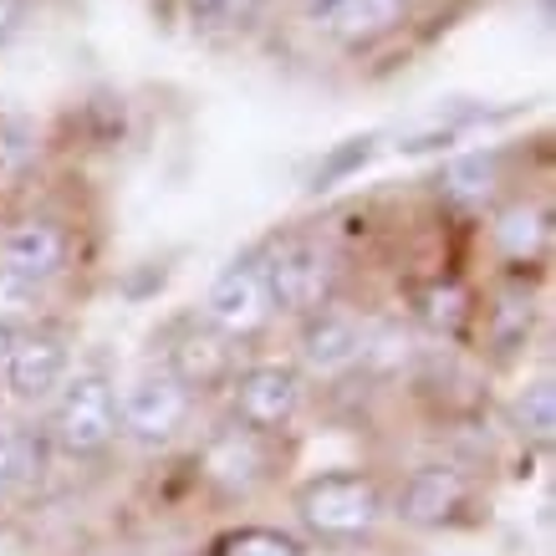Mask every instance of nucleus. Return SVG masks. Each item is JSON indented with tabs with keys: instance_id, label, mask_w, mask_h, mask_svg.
Returning a JSON list of instances; mask_svg holds the SVG:
<instances>
[{
	"instance_id": "obj_1",
	"label": "nucleus",
	"mask_w": 556,
	"mask_h": 556,
	"mask_svg": "<svg viewBox=\"0 0 556 556\" xmlns=\"http://www.w3.org/2000/svg\"><path fill=\"white\" fill-rule=\"evenodd\" d=\"M383 485L368 470H327L296 490V521L317 541H363L383 521Z\"/></svg>"
},
{
	"instance_id": "obj_2",
	"label": "nucleus",
	"mask_w": 556,
	"mask_h": 556,
	"mask_svg": "<svg viewBox=\"0 0 556 556\" xmlns=\"http://www.w3.org/2000/svg\"><path fill=\"white\" fill-rule=\"evenodd\" d=\"M51 444L72 459H92L118 439V388L102 368L67 372V383L56 388L47 419Z\"/></svg>"
},
{
	"instance_id": "obj_3",
	"label": "nucleus",
	"mask_w": 556,
	"mask_h": 556,
	"mask_svg": "<svg viewBox=\"0 0 556 556\" xmlns=\"http://www.w3.org/2000/svg\"><path fill=\"white\" fill-rule=\"evenodd\" d=\"M261 270H266V291L276 317L302 321L321 306H332L338 296V261L317 236H287L270 251H261Z\"/></svg>"
},
{
	"instance_id": "obj_4",
	"label": "nucleus",
	"mask_w": 556,
	"mask_h": 556,
	"mask_svg": "<svg viewBox=\"0 0 556 556\" xmlns=\"http://www.w3.org/2000/svg\"><path fill=\"white\" fill-rule=\"evenodd\" d=\"M225 388H230L236 429H245V434H255V439L287 434L306 404V378H302V368H291V363H251V368H236V378Z\"/></svg>"
},
{
	"instance_id": "obj_5",
	"label": "nucleus",
	"mask_w": 556,
	"mask_h": 556,
	"mask_svg": "<svg viewBox=\"0 0 556 556\" xmlns=\"http://www.w3.org/2000/svg\"><path fill=\"white\" fill-rule=\"evenodd\" d=\"M194 393L174 378L164 363L134 372L118 393V434L138 439V444H169L189 424Z\"/></svg>"
},
{
	"instance_id": "obj_6",
	"label": "nucleus",
	"mask_w": 556,
	"mask_h": 556,
	"mask_svg": "<svg viewBox=\"0 0 556 556\" xmlns=\"http://www.w3.org/2000/svg\"><path fill=\"white\" fill-rule=\"evenodd\" d=\"M219 338L230 342H245V338H261L276 317L270 306V291H266V270H261V251L240 255L230 266L219 270L210 291H204V312H200Z\"/></svg>"
},
{
	"instance_id": "obj_7",
	"label": "nucleus",
	"mask_w": 556,
	"mask_h": 556,
	"mask_svg": "<svg viewBox=\"0 0 556 556\" xmlns=\"http://www.w3.org/2000/svg\"><path fill=\"white\" fill-rule=\"evenodd\" d=\"M72 372V342L47 327V321H36V327H21L11 332V353H5V388H11V399L16 404H51L56 399V388L67 383Z\"/></svg>"
},
{
	"instance_id": "obj_8",
	"label": "nucleus",
	"mask_w": 556,
	"mask_h": 556,
	"mask_svg": "<svg viewBox=\"0 0 556 556\" xmlns=\"http://www.w3.org/2000/svg\"><path fill=\"white\" fill-rule=\"evenodd\" d=\"M67 261H72V236L62 219L31 210V215H16L0 225V270L47 287V281H56L67 270Z\"/></svg>"
},
{
	"instance_id": "obj_9",
	"label": "nucleus",
	"mask_w": 556,
	"mask_h": 556,
	"mask_svg": "<svg viewBox=\"0 0 556 556\" xmlns=\"http://www.w3.org/2000/svg\"><path fill=\"white\" fill-rule=\"evenodd\" d=\"M372 353L368 327L338 306H321L312 317H302V368L312 378H348L353 368H363Z\"/></svg>"
},
{
	"instance_id": "obj_10",
	"label": "nucleus",
	"mask_w": 556,
	"mask_h": 556,
	"mask_svg": "<svg viewBox=\"0 0 556 556\" xmlns=\"http://www.w3.org/2000/svg\"><path fill=\"white\" fill-rule=\"evenodd\" d=\"M164 368H169L189 393H210V388H225L236 378V348H230V338H219L204 317H189L169 338Z\"/></svg>"
},
{
	"instance_id": "obj_11",
	"label": "nucleus",
	"mask_w": 556,
	"mask_h": 556,
	"mask_svg": "<svg viewBox=\"0 0 556 556\" xmlns=\"http://www.w3.org/2000/svg\"><path fill=\"white\" fill-rule=\"evenodd\" d=\"M465 501H470V480H465L455 465H419V470H408V480L399 485L393 510H399L408 526L434 531V526L455 521L459 510H465Z\"/></svg>"
},
{
	"instance_id": "obj_12",
	"label": "nucleus",
	"mask_w": 556,
	"mask_h": 556,
	"mask_svg": "<svg viewBox=\"0 0 556 556\" xmlns=\"http://www.w3.org/2000/svg\"><path fill=\"white\" fill-rule=\"evenodd\" d=\"M200 475L210 485L225 490V495H245V490H255L261 475H266V450H261V439L245 434V429H225V434H215L204 444Z\"/></svg>"
},
{
	"instance_id": "obj_13",
	"label": "nucleus",
	"mask_w": 556,
	"mask_h": 556,
	"mask_svg": "<svg viewBox=\"0 0 556 556\" xmlns=\"http://www.w3.org/2000/svg\"><path fill=\"white\" fill-rule=\"evenodd\" d=\"M501 185H506V153L501 149L459 153V159H450V164L434 174V194L444 204H459V210H480V204H490Z\"/></svg>"
},
{
	"instance_id": "obj_14",
	"label": "nucleus",
	"mask_w": 556,
	"mask_h": 556,
	"mask_svg": "<svg viewBox=\"0 0 556 556\" xmlns=\"http://www.w3.org/2000/svg\"><path fill=\"white\" fill-rule=\"evenodd\" d=\"M490 240L495 251L506 255L510 266H536L546 261V245H552V215L541 204H506L495 225H490Z\"/></svg>"
},
{
	"instance_id": "obj_15",
	"label": "nucleus",
	"mask_w": 556,
	"mask_h": 556,
	"mask_svg": "<svg viewBox=\"0 0 556 556\" xmlns=\"http://www.w3.org/2000/svg\"><path fill=\"white\" fill-rule=\"evenodd\" d=\"M41 475V434L31 424H0V510L21 501Z\"/></svg>"
},
{
	"instance_id": "obj_16",
	"label": "nucleus",
	"mask_w": 556,
	"mask_h": 556,
	"mask_svg": "<svg viewBox=\"0 0 556 556\" xmlns=\"http://www.w3.org/2000/svg\"><path fill=\"white\" fill-rule=\"evenodd\" d=\"M399 21H404V0H338L327 16V31L348 47H368V41L393 31Z\"/></svg>"
},
{
	"instance_id": "obj_17",
	"label": "nucleus",
	"mask_w": 556,
	"mask_h": 556,
	"mask_svg": "<svg viewBox=\"0 0 556 556\" xmlns=\"http://www.w3.org/2000/svg\"><path fill=\"white\" fill-rule=\"evenodd\" d=\"M531 327H536V302L526 287H501L495 302L485 312V338L495 353H516L531 342Z\"/></svg>"
},
{
	"instance_id": "obj_18",
	"label": "nucleus",
	"mask_w": 556,
	"mask_h": 556,
	"mask_svg": "<svg viewBox=\"0 0 556 556\" xmlns=\"http://www.w3.org/2000/svg\"><path fill=\"white\" fill-rule=\"evenodd\" d=\"M210 556H306V546L281 526H236L210 546Z\"/></svg>"
},
{
	"instance_id": "obj_19",
	"label": "nucleus",
	"mask_w": 556,
	"mask_h": 556,
	"mask_svg": "<svg viewBox=\"0 0 556 556\" xmlns=\"http://www.w3.org/2000/svg\"><path fill=\"white\" fill-rule=\"evenodd\" d=\"M36 321H47V287L0 270V327L21 332V327H36Z\"/></svg>"
},
{
	"instance_id": "obj_20",
	"label": "nucleus",
	"mask_w": 556,
	"mask_h": 556,
	"mask_svg": "<svg viewBox=\"0 0 556 556\" xmlns=\"http://www.w3.org/2000/svg\"><path fill=\"white\" fill-rule=\"evenodd\" d=\"M510 419H516V429L531 439H552L556 429V388L552 378H536V383H526L521 393H516V404H510Z\"/></svg>"
},
{
	"instance_id": "obj_21",
	"label": "nucleus",
	"mask_w": 556,
	"mask_h": 556,
	"mask_svg": "<svg viewBox=\"0 0 556 556\" xmlns=\"http://www.w3.org/2000/svg\"><path fill=\"white\" fill-rule=\"evenodd\" d=\"M36 128L16 113H0V179H16L36 164Z\"/></svg>"
},
{
	"instance_id": "obj_22",
	"label": "nucleus",
	"mask_w": 556,
	"mask_h": 556,
	"mask_svg": "<svg viewBox=\"0 0 556 556\" xmlns=\"http://www.w3.org/2000/svg\"><path fill=\"white\" fill-rule=\"evenodd\" d=\"M372 153H378V138H348V143H338V149L327 153L317 164V174H312V189H338L342 179H353L363 164H368Z\"/></svg>"
},
{
	"instance_id": "obj_23",
	"label": "nucleus",
	"mask_w": 556,
	"mask_h": 556,
	"mask_svg": "<svg viewBox=\"0 0 556 556\" xmlns=\"http://www.w3.org/2000/svg\"><path fill=\"white\" fill-rule=\"evenodd\" d=\"M424 317L434 321V327H459V321L470 317V296H465V287H434L429 296H424Z\"/></svg>"
},
{
	"instance_id": "obj_24",
	"label": "nucleus",
	"mask_w": 556,
	"mask_h": 556,
	"mask_svg": "<svg viewBox=\"0 0 556 556\" xmlns=\"http://www.w3.org/2000/svg\"><path fill=\"white\" fill-rule=\"evenodd\" d=\"M251 0H194V16H204V21H230V16H240Z\"/></svg>"
},
{
	"instance_id": "obj_25",
	"label": "nucleus",
	"mask_w": 556,
	"mask_h": 556,
	"mask_svg": "<svg viewBox=\"0 0 556 556\" xmlns=\"http://www.w3.org/2000/svg\"><path fill=\"white\" fill-rule=\"evenodd\" d=\"M332 5H338V0H306V16L317 21V26H327V16H332Z\"/></svg>"
},
{
	"instance_id": "obj_26",
	"label": "nucleus",
	"mask_w": 556,
	"mask_h": 556,
	"mask_svg": "<svg viewBox=\"0 0 556 556\" xmlns=\"http://www.w3.org/2000/svg\"><path fill=\"white\" fill-rule=\"evenodd\" d=\"M11 26H16V0H0V41L11 36Z\"/></svg>"
},
{
	"instance_id": "obj_27",
	"label": "nucleus",
	"mask_w": 556,
	"mask_h": 556,
	"mask_svg": "<svg viewBox=\"0 0 556 556\" xmlns=\"http://www.w3.org/2000/svg\"><path fill=\"white\" fill-rule=\"evenodd\" d=\"M5 353H11V327H0V368H5Z\"/></svg>"
}]
</instances>
